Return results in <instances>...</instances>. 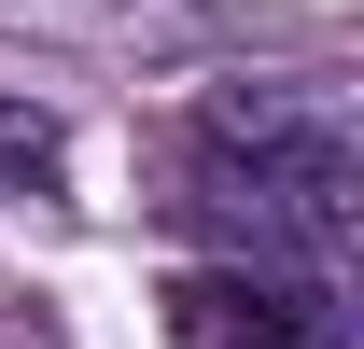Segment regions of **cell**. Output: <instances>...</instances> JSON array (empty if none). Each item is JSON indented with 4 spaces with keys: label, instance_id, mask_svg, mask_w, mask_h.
<instances>
[{
    "label": "cell",
    "instance_id": "1",
    "mask_svg": "<svg viewBox=\"0 0 364 349\" xmlns=\"http://www.w3.org/2000/svg\"><path fill=\"white\" fill-rule=\"evenodd\" d=\"M196 210L238 238V265L322 279L336 238H350V126H336L322 98L225 84L210 112H196Z\"/></svg>",
    "mask_w": 364,
    "mask_h": 349
},
{
    "label": "cell",
    "instance_id": "2",
    "mask_svg": "<svg viewBox=\"0 0 364 349\" xmlns=\"http://www.w3.org/2000/svg\"><path fill=\"white\" fill-rule=\"evenodd\" d=\"M182 349H336V279H267V265H196L168 294Z\"/></svg>",
    "mask_w": 364,
    "mask_h": 349
},
{
    "label": "cell",
    "instance_id": "3",
    "mask_svg": "<svg viewBox=\"0 0 364 349\" xmlns=\"http://www.w3.org/2000/svg\"><path fill=\"white\" fill-rule=\"evenodd\" d=\"M56 168H70V126L28 112V98H0V196H56Z\"/></svg>",
    "mask_w": 364,
    "mask_h": 349
}]
</instances>
